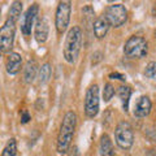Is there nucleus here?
I'll return each mask as SVG.
<instances>
[{"instance_id":"obj_1","label":"nucleus","mask_w":156,"mask_h":156,"mask_svg":"<svg viewBox=\"0 0 156 156\" xmlns=\"http://www.w3.org/2000/svg\"><path fill=\"white\" fill-rule=\"evenodd\" d=\"M77 125V115L73 111L66 112L62 122L60 126V131H58L57 136V152L58 154H66L68 150L70 148L72 139L74 135Z\"/></svg>"},{"instance_id":"obj_2","label":"nucleus","mask_w":156,"mask_h":156,"mask_svg":"<svg viewBox=\"0 0 156 156\" xmlns=\"http://www.w3.org/2000/svg\"><path fill=\"white\" fill-rule=\"evenodd\" d=\"M82 47V30L80 26H73L65 39L64 44V58L69 64H74L81 52Z\"/></svg>"},{"instance_id":"obj_3","label":"nucleus","mask_w":156,"mask_h":156,"mask_svg":"<svg viewBox=\"0 0 156 156\" xmlns=\"http://www.w3.org/2000/svg\"><path fill=\"white\" fill-rule=\"evenodd\" d=\"M148 51V44L146 39L138 35L130 37L125 43L124 47V53L126 57L129 58H142L147 55Z\"/></svg>"},{"instance_id":"obj_4","label":"nucleus","mask_w":156,"mask_h":156,"mask_svg":"<svg viewBox=\"0 0 156 156\" xmlns=\"http://www.w3.org/2000/svg\"><path fill=\"white\" fill-rule=\"evenodd\" d=\"M115 138L116 143L119 144L120 148L129 150L134 143V131L129 122L121 121L115 129Z\"/></svg>"},{"instance_id":"obj_5","label":"nucleus","mask_w":156,"mask_h":156,"mask_svg":"<svg viewBox=\"0 0 156 156\" xmlns=\"http://www.w3.org/2000/svg\"><path fill=\"white\" fill-rule=\"evenodd\" d=\"M14 35H16V22L7 18V21L0 29V51L3 53H11L14 43Z\"/></svg>"},{"instance_id":"obj_6","label":"nucleus","mask_w":156,"mask_h":156,"mask_svg":"<svg viewBox=\"0 0 156 156\" xmlns=\"http://www.w3.org/2000/svg\"><path fill=\"white\" fill-rule=\"evenodd\" d=\"M104 17L107 18L111 26L120 27L128 20V11L122 4H113V5H109L107 8Z\"/></svg>"},{"instance_id":"obj_7","label":"nucleus","mask_w":156,"mask_h":156,"mask_svg":"<svg viewBox=\"0 0 156 156\" xmlns=\"http://www.w3.org/2000/svg\"><path fill=\"white\" fill-rule=\"evenodd\" d=\"M70 12H72V7L69 2L58 3L56 9V16H55V26L58 34H62L68 29V26H69Z\"/></svg>"},{"instance_id":"obj_8","label":"nucleus","mask_w":156,"mask_h":156,"mask_svg":"<svg viewBox=\"0 0 156 156\" xmlns=\"http://www.w3.org/2000/svg\"><path fill=\"white\" fill-rule=\"evenodd\" d=\"M99 112V87L91 85L86 91L85 96V113L87 117L94 119Z\"/></svg>"},{"instance_id":"obj_9","label":"nucleus","mask_w":156,"mask_h":156,"mask_svg":"<svg viewBox=\"0 0 156 156\" xmlns=\"http://www.w3.org/2000/svg\"><path fill=\"white\" fill-rule=\"evenodd\" d=\"M38 12H39V5L37 3L33 4L26 11L25 16H23V22L21 25V31L23 35H30L31 34V27H33L34 21H35V18L38 16Z\"/></svg>"},{"instance_id":"obj_10","label":"nucleus","mask_w":156,"mask_h":156,"mask_svg":"<svg viewBox=\"0 0 156 156\" xmlns=\"http://www.w3.org/2000/svg\"><path fill=\"white\" fill-rule=\"evenodd\" d=\"M48 33H50V25L46 17H41L35 23V31L34 35L38 43H44L48 38Z\"/></svg>"},{"instance_id":"obj_11","label":"nucleus","mask_w":156,"mask_h":156,"mask_svg":"<svg viewBox=\"0 0 156 156\" xmlns=\"http://www.w3.org/2000/svg\"><path fill=\"white\" fill-rule=\"evenodd\" d=\"M5 68L7 72L9 74H17L22 68V57L20 53L17 52H11L7 57V62H5Z\"/></svg>"},{"instance_id":"obj_12","label":"nucleus","mask_w":156,"mask_h":156,"mask_svg":"<svg viewBox=\"0 0 156 156\" xmlns=\"http://www.w3.org/2000/svg\"><path fill=\"white\" fill-rule=\"evenodd\" d=\"M151 108H152V104H151V100L150 98L147 96H140L135 103V107H134V116L135 117H146L150 115L151 112Z\"/></svg>"},{"instance_id":"obj_13","label":"nucleus","mask_w":156,"mask_h":156,"mask_svg":"<svg viewBox=\"0 0 156 156\" xmlns=\"http://www.w3.org/2000/svg\"><path fill=\"white\" fill-rule=\"evenodd\" d=\"M109 22L107 21V18L103 16V17H99L95 20V22L92 23V31H94L95 37L98 39H101L107 35V33L109 30Z\"/></svg>"},{"instance_id":"obj_14","label":"nucleus","mask_w":156,"mask_h":156,"mask_svg":"<svg viewBox=\"0 0 156 156\" xmlns=\"http://www.w3.org/2000/svg\"><path fill=\"white\" fill-rule=\"evenodd\" d=\"M38 73V65L35 61H27L26 66L23 68V82L27 85H30L34 82Z\"/></svg>"},{"instance_id":"obj_15","label":"nucleus","mask_w":156,"mask_h":156,"mask_svg":"<svg viewBox=\"0 0 156 156\" xmlns=\"http://www.w3.org/2000/svg\"><path fill=\"white\" fill-rule=\"evenodd\" d=\"M100 156H113L115 150H113V143H112L111 138L107 134L101 135L100 139V146H99Z\"/></svg>"},{"instance_id":"obj_16","label":"nucleus","mask_w":156,"mask_h":156,"mask_svg":"<svg viewBox=\"0 0 156 156\" xmlns=\"http://www.w3.org/2000/svg\"><path fill=\"white\" fill-rule=\"evenodd\" d=\"M119 94L120 99H121V103H122V108L125 112L129 111V100H130V95H131V89L129 86H120L119 87Z\"/></svg>"},{"instance_id":"obj_17","label":"nucleus","mask_w":156,"mask_h":156,"mask_svg":"<svg viewBox=\"0 0 156 156\" xmlns=\"http://www.w3.org/2000/svg\"><path fill=\"white\" fill-rule=\"evenodd\" d=\"M51 65L46 62V64H43L41 66V69H39V74H38V83L39 85H46L48 81H50L51 78Z\"/></svg>"},{"instance_id":"obj_18","label":"nucleus","mask_w":156,"mask_h":156,"mask_svg":"<svg viewBox=\"0 0 156 156\" xmlns=\"http://www.w3.org/2000/svg\"><path fill=\"white\" fill-rule=\"evenodd\" d=\"M22 2H13L11 8H9V12H8V18L9 20H13L14 22H17V20L21 16V12H22Z\"/></svg>"},{"instance_id":"obj_19","label":"nucleus","mask_w":156,"mask_h":156,"mask_svg":"<svg viewBox=\"0 0 156 156\" xmlns=\"http://www.w3.org/2000/svg\"><path fill=\"white\" fill-rule=\"evenodd\" d=\"M16 154H17V142L14 138H12V139H9L8 143L5 144L2 156H16Z\"/></svg>"},{"instance_id":"obj_20","label":"nucleus","mask_w":156,"mask_h":156,"mask_svg":"<svg viewBox=\"0 0 156 156\" xmlns=\"http://www.w3.org/2000/svg\"><path fill=\"white\" fill-rule=\"evenodd\" d=\"M144 76L150 80H156V61H151L146 65Z\"/></svg>"},{"instance_id":"obj_21","label":"nucleus","mask_w":156,"mask_h":156,"mask_svg":"<svg viewBox=\"0 0 156 156\" xmlns=\"http://www.w3.org/2000/svg\"><path fill=\"white\" fill-rule=\"evenodd\" d=\"M115 95V87L111 83H107L104 86V91H103V99L104 101H109Z\"/></svg>"},{"instance_id":"obj_22","label":"nucleus","mask_w":156,"mask_h":156,"mask_svg":"<svg viewBox=\"0 0 156 156\" xmlns=\"http://www.w3.org/2000/svg\"><path fill=\"white\" fill-rule=\"evenodd\" d=\"M101 58H103V53L101 52H95L94 55H92V65H95V64H98V62H99Z\"/></svg>"},{"instance_id":"obj_23","label":"nucleus","mask_w":156,"mask_h":156,"mask_svg":"<svg viewBox=\"0 0 156 156\" xmlns=\"http://www.w3.org/2000/svg\"><path fill=\"white\" fill-rule=\"evenodd\" d=\"M29 120H30V115H29V112H27V111H22L21 122H22V124H26V122H29Z\"/></svg>"},{"instance_id":"obj_24","label":"nucleus","mask_w":156,"mask_h":156,"mask_svg":"<svg viewBox=\"0 0 156 156\" xmlns=\"http://www.w3.org/2000/svg\"><path fill=\"white\" fill-rule=\"evenodd\" d=\"M109 78H112V80H121V81H125V76L120 74V73H111L109 74Z\"/></svg>"},{"instance_id":"obj_25","label":"nucleus","mask_w":156,"mask_h":156,"mask_svg":"<svg viewBox=\"0 0 156 156\" xmlns=\"http://www.w3.org/2000/svg\"><path fill=\"white\" fill-rule=\"evenodd\" d=\"M69 156H80V150H78V147H76V146H74V147L72 148Z\"/></svg>"}]
</instances>
